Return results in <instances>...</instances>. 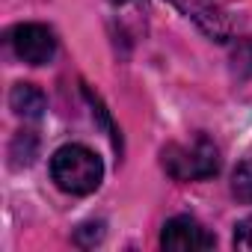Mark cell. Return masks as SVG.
Here are the masks:
<instances>
[{"instance_id": "obj_1", "label": "cell", "mask_w": 252, "mask_h": 252, "mask_svg": "<svg viewBox=\"0 0 252 252\" xmlns=\"http://www.w3.org/2000/svg\"><path fill=\"white\" fill-rule=\"evenodd\" d=\"M51 178L54 184L63 190V193H71V196H89L101 187V178H104V166H101V158L86 149V146H63L54 152L51 158Z\"/></svg>"}, {"instance_id": "obj_2", "label": "cell", "mask_w": 252, "mask_h": 252, "mask_svg": "<svg viewBox=\"0 0 252 252\" xmlns=\"http://www.w3.org/2000/svg\"><path fill=\"white\" fill-rule=\"evenodd\" d=\"M163 169L175 181H205L220 172V152L208 137H196L187 146L172 143L163 149Z\"/></svg>"}, {"instance_id": "obj_3", "label": "cell", "mask_w": 252, "mask_h": 252, "mask_svg": "<svg viewBox=\"0 0 252 252\" xmlns=\"http://www.w3.org/2000/svg\"><path fill=\"white\" fill-rule=\"evenodd\" d=\"M12 51L27 65H45L57 54V36L45 24H18L9 36Z\"/></svg>"}, {"instance_id": "obj_4", "label": "cell", "mask_w": 252, "mask_h": 252, "mask_svg": "<svg viewBox=\"0 0 252 252\" xmlns=\"http://www.w3.org/2000/svg\"><path fill=\"white\" fill-rule=\"evenodd\" d=\"M217 237L193 217H172L166 220L160 231V246L175 249V252H193V249H211Z\"/></svg>"}, {"instance_id": "obj_5", "label": "cell", "mask_w": 252, "mask_h": 252, "mask_svg": "<svg viewBox=\"0 0 252 252\" xmlns=\"http://www.w3.org/2000/svg\"><path fill=\"white\" fill-rule=\"evenodd\" d=\"M9 107L24 119H39L45 113V107H48V98L33 83H15L12 92H9Z\"/></svg>"}, {"instance_id": "obj_6", "label": "cell", "mask_w": 252, "mask_h": 252, "mask_svg": "<svg viewBox=\"0 0 252 252\" xmlns=\"http://www.w3.org/2000/svg\"><path fill=\"white\" fill-rule=\"evenodd\" d=\"M231 193L237 202L252 205V163H240L231 175Z\"/></svg>"}, {"instance_id": "obj_7", "label": "cell", "mask_w": 252, "mask_h": 252, "mask_svg": "<svg viewBox=\"0 0 252 252\" xmlns=\"http://www.w3.org/2000/svg\"><path fill=\"white\" fill-rule=\"evenodd\" d=\"M231 243H234V249H252V214L234 225V237H231Z\"/></svg>"}, {"instance_id": "obj_8", "label": "cell", "mask_w": 252, "mask_h": 252, "mask_svg": "<svg viewBox=\"0 0 252 252\" xmlns=\"http://www.w3.org/2000/svg\"><path fill=\"white\" fill-rule=\"evenodd\" d=\"M110 3H128V0H110Z\"/></svg>"}]
</instances>
